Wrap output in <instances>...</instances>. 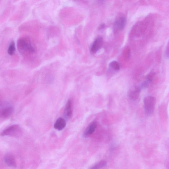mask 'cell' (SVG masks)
I'll list each match as a JSON object with an SVG mask.
<instances>
[{
    "instance_id": "1",
    "label": "cell",
    "mask_w": 169,
    "mask_h": 169,
    "mask_svg": "<svg viewBox=\"0 0 169 169\" xmlns=\"http://www.w3.org/2000/svg\"><path fill=\"white\" fill-rule=\"evenodd\" d=\"M18 50L22 54L25 53H33L35 50L29 39L26 37H22L17 42Z\"/></svg>"
},
{
    "instance_id": "2",
    "label": "cell",
    "mask_w": 169,
    "mask_h": 169,
    "mask_svg": "<svg viewBox=\"0 0 169 169\" xmlns=\"http://www.w3.org/2000/svg\"><path fill=\"white\" fill-rule=\"evenodd\" d=\"M144 108L146 114L148 116H150L154 111L156 98L152 96H147L144 99Z\"/></svg>"
},
{
    "instance_id": "3",
    "label": "cell",
    "mask_w": 169,
    "mask_h": 169,
    "mask_svg": "<svg viewBox=\"0 0 169 169\" xmlns=\"http://www.w3.org/2000/svg\"><path fill=\"white\" fill-rule=\"evenodd\" d=\"M21 133L20 127L17 125H13L10 126L4 130L1 133L2 136H19Z\"/></svg>"
},
{
    "instance_id": "4",
    "label": "cell",
    "mask_w": 169,
    "mask_h": 169,
    "mask_svg": "<svg viewBox=\"0 0 169 169\" xmlns=\"http://www.w3.org/2000/svg\"><path fill=\"white\" fill-rule=\"evenodd\" d=\"M141 90L140 87H132L128 92V97L132 101H136L140 97Z\"/></svg>"
},
{
    "instance_id": "5",
    "label": "cell",
    "mask_w": 169,
    "mask_h": 169,
    "mask_svg": "<svg viewBox=\"0 0 169 169\" xmlns=\"http://www.w3.org/2000/svg\"><path fill=\"white\" fill-rule=\"evenodd\" d=\"M72 102L71 99H69L67 102L65 109L64 111V117L67 120H69L72 116Z\"/></svg>"
},
{
    "instance_id": "6",
    "label": "cell",
    "mask_w": 169,
    "mask_h": 169,
    "mask_svg": "<svg viewBox=\"0 0 169 169\" xmlns=\"http://www.w3.org/2000/svg\"><path fill=\"white\" fill-rule=\"evenodd\" d=\"M4 161L9 167L15 168L17 166V163L14 156L11 154H6L4 157Z\"/></svg>"
},
{
    "instance_id": "7",
    "label": "cell",
    "mask_w": 169,
    "mask_h": 169,
    "mask_svg": "<svg viewBox=\"0 0 169 169\" xmlns=\"http://www.w3.org/2000/svg\"><path fill=\"white\" fill-rule=\"evenodd\" d=\"M103 44V39L101 37L97 38L93 43L91 51L92 53L97 52L102 47Z\"/></svg>"
},
{
    "instance_id": "8",
    "label": "cell",
    "mask_w": 169,
    "mask_h": 169,
    "mask_svg": "<svg viewBox=\"0 0 169 169\" xmlns=\"http://www.w3.org/2000/svg\"><path fill=\"white\" fill-rule=\"evenodd\" d=\"M13 108L11 106L4 107L0 109V118H6L11 115L13 111Z\"/></svg>"
},
{
    "instance_id": "9",
    "label": "cell",
    "mask_w": 169,
    "mask_h": 169,
    "mask_svg": "<svg viewBox=\"0 0 169 169\" xmlns=\"http://www.w3.org/2000/svg\"><path fill=\"white\" fill-rule=\"evenodd\" d=\"M97 127V123L96 121L91 122L86 129L84 133V136L86 137L92 135L95 131Z\"/></svg>"
},
{
    "instance_id": "10",
    "label": "cell",
    "mask_w": 169,
    "mask_h": 169,
    "mask_svg": "<svg viewBox=\"0 0 169 169\" xmlns=\"http://www.w3.org/2000/svg\"><path fill=\"white\" fill-rule=\"evenodd\" d=\"M66 122L65 119L62 118H59L54 124V128L58 131H62L65 128Z\"/></svg>"
},
{
    "instance_id": "11",
    "label": "cell",
    "mask_w": 169,
    "mask_h": 169,
    "mask_svg": "<svg viewBox=\"0 0 169 169\" xmlns=\"http://www.w3.org/2000/svg\"><path fill=\"white\" fill-rule=\"evenodd\" d=\"M127 23L126 18L124 16L118 18L115 23V27L119 29H123L126 26Z\"/></svg>"
},
{
    "instance_id": "12",
    "label": "cell",
    "mask_w": 169,
    "mask_h": 169,
    "mask_svg": "<svg viewBox=\"0 0 169 169\" xmlns=\"http://www.w3.org/2000/svg\"><path fill=\"white\" fill-rule=\"evenodd\" d=\"M146 80L143 81L140 87L141 89L147 88L153 81V76L152 74H149L146 77Z\"/></svg>"
},
{
    "instance_id": "13",
    "label": "cell",
    "mask_w": 169,
    "mask_h": 169,
    "mask_svg": "<svg viewBox=\"0 0 169 169\" xmlns=\"http://www.w3.org/2000/svg\"><path fill=\"white\" fill-rule=\"evenodd\" d=\"M107 165V162L106 161L102 160L96 164L91 167L89 169H101Z\"/></svg>"
},
{
    "instance_id": "14",
    "label": "cell",
    "mask_w": 169,
    "mask_h": 169,
    "mask_svg": "<svg viewBox=\"0 0 169 169\" xmlns=\"http://www.w3.org/2000/svg\"><path fill=\"white\" fill-rule=\"evenodd\" d=\"M15 44L14 41H12L10 43L7 50V52L9 55L12 56L15 51Z\"/></svg>"
},
{
    "instance_id": "15",
    "label": "cell",
    "mask_w": 169,
    "mask_h": 169,
    "mask_svg": "<svg viewBox=\"0 0 169 169\" xmlns=\"http://www.w3.org/2000/svg\"><path fill=\"white\" fill-rule=\"evenodd\" d=\"M109 67L113 70L116 72L120 70V64L116 61H113L111 62L109 64Z\"/></svg>"
},
{
    "instance_id": "16",
    "label": "cell",
    "mask_w": 169,
    "mask_h": 169,
    "mask_svg": "<svg viewBox=\"0 0 169 169\" xmlns=\"http://www.w3.org/2000/svg\"><path fill=\"white\" fill-rule=\"evenodd\" d=\"M169 51H168V46H167V49H166V55L167 57V58H168V53H169Z\"/></svg>"
},
{
    "instance_id": "17",
    "label": "cell",
    "mask_w": 169,
    "mask_h": 169,
    "mask_svg": "<svg viewBox=\"0 0 169 169\" xmlns=\"http://www.w3.org/2000/svg\"><path fill=\"white\" fill-rule=\"evenodd\" d=\"M104 27H105V25L104 24H101V27H100V29H102Z\"/></svg>"
}]
</instances>
